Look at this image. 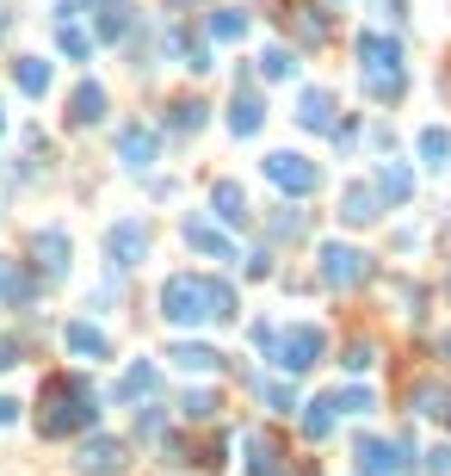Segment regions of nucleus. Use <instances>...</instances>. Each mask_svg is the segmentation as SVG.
Masks as SVG:
<instances>
[{"label": "nucleus", "mask_w": 451, "mask_h": 476, "mask_svg": "<svg viewBox=\"0 0 451 476\" xmlns=\"http://www.w3.org/2000/svg\"><path fill=\"white\" fill-rule=\"evenodd\" d=\"M254 346L273 359V365H284V372H310L315 359L328 353V335L315 328V322H297V328H254Z\"/></svg>", "instance_id": "nucleus-1"}, {"label": "nucleus", "mask_w": 451, "mask_h": 476, "mask_svg": "<svg viewBox=\"0 0 451 476\" xmlns=\"http://www.w3.org/2000/svg\"><path fill=\"white\" fill-rule=\"evenodd\" d=\"M93 421H100V403H93V390H81V384H50V414H37L43 440L81 433V427H93Z\"/></svg>", "instance_id": "nucleus-2"}, {"label": "nucleus", "mask_w": 451, "mask_h": 476, "mask_svg": "<svg viewBox=\"0 0 451 476\" xmlns=\"http://www.w3.org/2000/svg\"><path fill=\"white\" fill-rule=\"evenodd\" d=\"M161 316L174 322V328H198L210 322V278H192V272H179L161 285Z\"/></svg>", "instance_id": "nucleus-3"}, {"label": "nucleus", "mask_w": 451, "mask_h": 476, "mask_svg": "<svg viewBox=\"0 0 451 476\" xmlns=\"http://www.w3.org/2000/svg\"><path fill=\"white\" fill-rule=\"evenodd\" d=\"M260 168H266V180H273L278 192H315V186H321V168H315V161H303V155H291V149L266 155Z\"/></svg>", "instance_id": "nucleus-4"}, {"label": "nucleus", "mask_w": 451, "mask_h": 476, "mask_svg": "<svg viewBox=\"0 0 451 476\" xmlns=\"http://www.w3.org/2000/svg\"><path fill=\"white\" fill-rule=\"evenodd\" d=\"M352 464H359V476H396V471H415L408 464V452L389 440H359L352 445Z\"/></svg>", "instance_id": "nucleus-5"}, {"label": "nucleus", "mask_w": 451, "mask_h": 476, "mask_svg": "<svg viewBox=\"0 0 451 476\" xmlns=\"http://www.w3.org/2000/svg\"><path fill=\"white\" fill-rule=\"evenodd\" d=\"M105 254H111V267H137L142 254H149V223H142V217H124V223H111V236H105Z\"/></svg>", "instance_id": "nucleus-6"}, {"label": "nucleus", "mask_w": 451, "mask_h": 476, "mask_svg": "<svg viewBox=\"0 0 451 476\" xmlns=\"http://www.w3.org/2000/svg\"><path fill=\"white\" fill-rule=\"evenodd\" d=\"M186 241H192L198 254H210V260H242L235 236H229V229H216L210 217H186Z\"/></svg>", "instance_id": "nucleus-7"}, {"label": "nucleus", "mask_w": 451, "mask_h": 476, "mask_svg": "<svg viewBox=\"0 0 451 476\" xmlns=\"http://www.w3.org/2000/svg\"><path fill=\"white\" fill-rule=\"evenodd\" d=\"M359 74H402V44L365 32L359 37Z\"/></svg>", "instance_id": "nucleus-8"}, {"label": "nucleus", "mask_w": 451, "mask_h": 476, "mask_svg": "<svg viewBox=\"0 0 451 476\" xmlns=\"http://www.w3.org/2000/svg\"><path fill=\"white\" fill-rule=\"evenodd\" d=\"M74 471L81 476H118L124 471V440H105V433L100 440H87L81 445V458H74Z\"/></svg>", "instance_id": "nucleus-9"}, {"label": "nucleus", "mask_w": 451, "mask_h": 476, "mask_svg": "<svg viewBox=\"0 0 451 476\" xmlns=\"http://www.w3.org/2000/svg\"><path fill=\"white\" fill-rule=\"evenodd\" d=\"M321 278H328V285H359V278H365V254L347 248V241H328V248H321Z\"/></svg>", "instance_id": "nucleus-10"}, {"label": "nucleus", "mask_w": 451, "mask_h": 476, "mask_svg": "<svg viewBox=\"0 0 451 476\" xmlns=\"http://www.w3.org/2000/svg\"><path fill=\"white\" fill-rule=\"evenodd\" d=\"M118 161H124V168H149V161H155V131L124 124V131H118Z\"/></svg>", "instance_id": "nucleus-11"}, {"label": "nucleus", "mask_w": 451, "mask_h": 476, "mask_svg": "<svg viewBox=\"0 0 451 476\" xmlns=\"http://www.w3.org/2000/svg\"><path fill=\"white\" fill-rule=\"evenodd\" d=\"M62 340H69V353H81V359H111V340H105L93 322H69Z\"/></svg>", "instance_id": "nucleus-12"}, {"label": "nucleus", "mask_w": 451, "mask_h": 476, "mask_svg": "<svg viewBox=\"0 0 451 476\" xmlns=\"http://www.w3.org/2000/svg\"><path fill=\"white\" fill-rule=\"evenodd\" d=\"M37 267L50 272V278L69 272V236H62V229H43V236H37Z\"/></svg>", "instance_id": "nucleus-13"}, {"label": "nucleus", "mask_w": 451, "mask_h": 476, "mask_svg": "<svg viewBox=\"0 0 451 476\" xmlns=\"http://www.w3.org/2000/svg\"><path fill=\"white\" fill-rule=\"evenodd\" d=\"M13 81H19V93H50V63H43V56H19V63H13Z\"/></svg>", "instance_id": "nucleus-14"}, {"label": "nucleus", "mask_w": 451, "mask_h": 476, "mask_svg": "<svg viewBox=\"0 0 451 476\" xmlns=\"http://www.w3.org/2000/svg\"><path fill=\"white\" fill-rule=\"evenodd\" d=\"M408 403H415L420 414H433V421H446V427H451V390H439V384H415Z\"/></svg>", "instance_id": "nucleus-15"}, {"label": "nucleus", "mask_w": 451, "mask_h": 476, "mask_svg": "<svg viewBox=\"0 0 451 476\" xmlns=\"http://www.w3.org/2000/svg\"><path fill=\"white\" fill-rule=\"evenodd\" d=\"M149 390H155V365H149V359H137L130 372L118 377V403H142Z\"/></svg>", "instance_id": "nucleus-16"}, {"label": "nucleus", "mask_w": 451, "mask_h": 476, "mask_svg": "<svg viewBox=\"0 0 451 476\" xmlns=\"http://www.w3.org/2000/svg\"><path fill=\"white\" fill-rule=\"evenodd\" d=\"M260 118H266V105L254 100V93H235V105H229V131L254 136V131H260Z\"/></svg>", "instance_id": "nucleus-17"}, {"label": "nucleus", "mask_w": 451, "mask_h": 476, "mask_svg": "<svg viewBox=\"0 0 451 476\" xmlns=\"http://www.w3.org/2000/svg\"><path fill=\"white\" fill-rule=\"evenodd\" d=\"M297 124H303V131H328V124H334V100H328V93H303Z\"/></svg>", "instance_id": "nucleus-18"}, {"label": "nucleus", "mask_w": 451, "mask_h": 476, "mask_svg": "<svg viewBox=\"0 0 451 476\" xmlns=\"http://www.w3.org/2000/svg\"><path fill=\"white\" fill-rule=\"evenodd\" d=\"M341 217H347L352 229H359V223H371V217H378V192H371V186H352L347 199H341Z\"/></svg>", "instance_id": "nucleus-19"}, {"label": "nucleus", "mask_w": 451, "mask_h": 476, "mask_svg": "<svg viewBox=\"0 0 451 476\" xmlns=\"http://www.w3.org/2000/svg\"><path fill=\"white\" fill-rule=\"evenodd\" d=\"M69 118H74V124H100V118H105V87H93V81H87V87L74 93Z\"/></svg>", "instance_id": "nucleus-20"}, {"label": "nucleus", "mask_w": 451, "mask_h": 476, "mask_svg": "<svg viewBox=\"0 0 451 476\" xmlns=\"http://www.w3.org/2000/svg\"><path fill=\"white\" fill-rule=\"evenodd\" d=\"M378 192L383 199H408V192H415V173L402 168V161H389V168L378 173Z\"/></svg>", "instance_id": "nucleus-21"}, {"label": "nucleus", "mask_w": 451, "mask_h": 476, "mask_svg": "<svg viewBox=\"0 0 451 476\" xmlns=\"http://www.w3.org/2000/svg\"><path fill=\"white\" fill-rule=\"evenodd\" d=\"M168 359H174V365H186V372H216V353H210V346H198V340H186V346H174Z\"/></svg>", "instance_id": "nucleus-22"}, {"label": "nucleus", "mask_w": 451, "mask_h": 476, "mask_svg": "<svg viewBox=\"0 0 451 476\" xmlns=\"http://www.w3.org/2000/svg\"><path fill=\"white\" fill-rule=\"evenodd\" d=\"M247 458H254V464H247V476H284V464H278V452L266 440H247Z\"/></svg>", "instance_id": "nucleus-23"}, {"label": "nucleus", "mask_w": 451, "mask_h": 476, "mask_svg": "<svg viewBox=\"0 0 451 476\" xmlns=\"http://www.w3.org/2000/svg\"><path fill=\"white\" fill-rule=\"evenodd\" d=\"M303 433H310V440H328V433H334V408L321 403V396L303 408Z\"/></svg>", "instance_id": "nucleus-24"}, {"label": "nucleus", "mask_w": 451, "mask_h": 476, "mask_svg": "<svg viewBox=\"0 0 451 476\" xmlns=\"http://www.w3.org/2000/svg\"><path fill=\"white\" fill-rule=\"evenodd\" d=\"M321 403L334 408V414H371V390H334V396H321Z\"/></svg>", "instance_id": "nucleus-25"}, {"label": "nucleus", "mask_w": 451, "mask_h": 476, "mask_svg": "<svg viewBox=\"0 0 451 476\" xmlns=\"http://www.w3.org/2000/svg\"><path fill=\"white\" fill-rule=\"evenodd\" d=\"M210 204H216V210H223L229 223H242V217H247V204H242V186H229V180H223V186L210 192Z\"/></svg>", "instance_id": "nucleus-26"}, {"label": "nucleus", "mask_w": 451, "mask_h": 476, "mask_svg": "<svg viewBox=\"0 0 451 476\" xmlns=\"http://www.w3.org/2000/svg\"><path fill=\"white\" fill-rule=\"evenodd\" d=\"M420 155H427V161L439 168V161L451 155V131H439V124H427V131H420Z\"/></svg>", "instance_id": "nucleus-27"}, {"label": "nucleus", "mask_w": 451, "mask_h": 476, "mask_svg": "<svg viewBox=\"0 0 451 476\" xmlns=\"http://www.w3.org/2000/svg\"><path fill=\"white\" fill-rule=\"evenodd\" d=\"M205 32H210V37H223V44H235V37L247 32V13H210Z\"/></svg>", "instance_id": "nucleus-28"}, {"label": "nucleus", "mask_w": 451, "mask_h": 476, "mask_svg": "<svg viewBox=\"0 0 451 476\" xmlns=\"http://www.w3.org/2000/svg\"><path fill=\"white\" fill-rule=\"evenodd\" d=\"M260 74H266V81H291V74H297V56H291V50H266V56H260Z\"/></svg>", "instance_id": "nucleus-29"}, {"label": "nucleus", "mask_w": 451, "mask_h": 476, "mask_svg": "<svg viewBox=\"0 0 451 476\" xmlns=\"http://www.w3.org/2000/svg\"><path fill=\"white\" fill-rule=\"evenodd\" d=\"M124 32H130V13H124V0H111V6H105V19H100V37L111 44V37H124Z\"/></svg>", "instance_id": "nucleus-30"}, {"label": "nucleus", "mask_w": 451, "mask_h": 476, "mask_svg": "<svg viewBox=\"0 0 451 476\" xmlns=\"http://www.w3.org/2000/svg\"><path fill=\"white\" fill-rule=\"evenodd\" d=\"M229 316H235V291L210 278V322H229Z\"/></svg>", "instance_id": "nucleus-31"}, {"label": "nucleus", "mask_w": 451, "mask_h": 476, "mask_svg": "<svg viewBox=\"0 0 451 476\" xmlns=\"http://www.w3.org/2000/svg\"><path fill=\"white\" fill-rule=\"evenodd\" d=\"M365 93L371 100H396L402 93V74H365Z\"/></svg>", "instance_id": "nucleus-32"}, {"label": "nucleus", "mask_w": 451, "mask_h": 476, "mask_svg": "<svg viewBox=\"0 0 451 476\" xmlns=\"http://www.w3.org/2000/svg\"><path fill=\"white\" fill-rule=\"evenodd\" d=\"M198 124H205V105H198V100H179L174 105V131H198Z\"/></svg>", "instance_id": "nucleus-33"}, {"label": "nucleus", "mask_w": 451, "mask_h": 476, "mask_svg": "<svg viewBox=\"0 0 451 476\" xmlns=\"http://www.w3.org/2000/svg\"><path fill=\"white\" fill-rule=\"evenodd\" d=\"M56 44H62V50H69L74 63H81V56H87V50H93V44H87V37H81V32H74V25H69V19H62V32H56Z\"/></svg>", "instance_id": "nucleus-34"}, {"label": "nucleus", "mask_w": 451, "mask_h": 476, "mask_svg": "<svg viewBox=\"0 0 451 476\" xmlns=\"http://www.w3.org/2000/svg\"><path fill=\"white\" fill-rule=\"evenodd\" d=\"M186 414H192V421H210V414H216V396H210V390H192V396H186Z\"/></svg>", "instance_id": "nucleus-35"}, {"label": "nucleus", "mask_w": 451, "mask_h": 476, "mask_svg": "<svg viewBox=\"0 0 451 476\" xmlns=\"http://www.w3.org/2000/svg\"><path fill=\"white\" fill-rule=\"evenodd\" d=\"M260 396H266L273 408H291V390H284V384H260Z\"/></svg>", "instance_id": "nucleus-36"}, {"label": "nucleus", "mask_w": 451, "mask_h": 476, "mask_svg": "<svg viewBox=\"0 0 451 476\" xmlns=\"http://www.w3.org/2000/svg\"><path fill=\"white\" fill-rule=\"evenodd\" d=\"M365 365H371V346L359 340V346H352V353H347V372H365Z\"/></svg>", "instance_id": "nucleus-37"}, {"label": "nucleus", "mask_w": 451, "mask_h": 476, "mask_svg": "<svg viewBox=\"0 0 451 476\" xmlns=\"http://www.w3.org/2000/svg\"><path fill=\"white\" fill-rule=\"evenodd\" d=\"M13 365H19V346H13V340L0 335V372H13Z\"/></svg>", "instance_id": "nucleus-38"}, {"label": "nucleus", "mask_w": 451, "mask_h": 476, "mask_svg": "<svg viewBox=\"0 0 451 476\" xmlns=\"http://www.w3.org/2000/svg\"><path fill=\"white\" fill-rule=\"evenodd\" d=\"M13 414H19V403H13V396H0V427H6Z\"/></svg>", "instance_id": "nucleus-39"}, {"label": "nucleus", "mask_w": 451, "mask_h": 476, "mask_svg": "<svg viewBox=\"0 0 451 476\" xmlns=\"http://www.w3.org/2000/svg\"><path fill=\"white\" fill-rule=\"evenodd\" d=\"M6 285H13V272H6V260H0V297H6Z\"/></svg>", "instance_id": "nucleus-40"}, {"label": "nucleus", "mask_w": 451, "mask_h": 476, "mask_svg": "<svg viewBox=\"0 0 451 476\" xmlns=\"http://www.w3.org/2000/svg\"><path fill=\"white\" fill-rule=\"evenodd\" d=\"M0 32H6V13H0Z\"/></svg>", "instance_id": "nucleus-41"}, {"label": "nucleus", "mask_w": 451, "mask_h": 476, "mask_svg": "<svg viewBox=\"0 0 451 476\" xmlns=\"http://www.w3.org/2000/svg\"><path fill=\"white\" fill-rule=\"evenodd\" d=\"M0 131H6V112H0Z\"/></svg>", "instance_id": "nucleus-42"}, {"label": "nucleus", "mask_w": 451, "mask_h": 476, "mask_svg": "<svg viewBox=\"0 0 451 476\" xmlns=\"http://www.w3.org/2000/svg\"><path fill=\"white\" fill-rule=\"evenodd\" d=\"M93 6H111V0H93Z\"/></svg>", "instance_id": "nucleus-43"}]
</instances>
